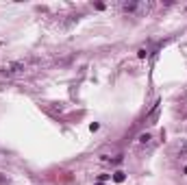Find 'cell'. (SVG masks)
<instances>
[{
  "instance_id": "obj_1",
  "label": "cell",
  "mask_w": 187,
  "mask_h": 185,
  "mask_svg": "<svg viewBox=\"0 0 187 185\" xmlns=\"http://www.w3.org/2000/svg\"><path fill=\"white\" fill-rule=\"evenodd\" d=\"M31 72V61H7L0 63V74L7 78H20Z\"/></svg>"
},
{
  "instance_id": "obj_2",
  "label": "cell",
  "mask_w": 187,
  "mask_h": 185,
  "mask_svg": "<svg viewBox=\"0 0 187 185\" xmlns=\"http://www.w3.org/2000/svg\"><path fill=\"white\" fill-rule=\"evenodd\" d=\"M159 111H161V109H159V103H157V105H155V109L150 111V115L146 118V124H155V122L159 120Z\"/></svg>"
},
{
  "instance_id": "obj_3",
  "label": "cell",
  "mask_w": 187,
  "mask_h": 185,
  "mask_svg": "<svg viewBox=\"0 0 187 185\" xmlns=\"http://www.w3.org/2000/svg\"><path fill=\"white\" fill-rule=\"evenodd\" d=\"M139 144H141V146H152V137L150 135H141L139 137Z\"/></svg>"
},
{
  "instance_id": "obj_4",
  "label": "cell",
  "mask_w": 187,
  "mask_h": 185,
  "mask_svg": "<svg viewBox=\"0 0 187 185\" xmlns=\"http://www.w3.org/2000/svg\"><path fill=\"white\" fill-rule=\"evenodd\" d=\"M113 179H115L118 183H122V181H124V172H115V176H113Z\"/></svg>"
}]
</instances>
